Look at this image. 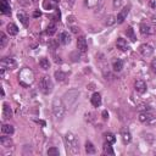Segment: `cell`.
<instances>
[{
    "label": "cell",
    "mask_w": 156,
    "mask_h": 156,
    "mask_svg": "<svg viewBox=\"0 0 156 156\" xmlns=\"http://www.w3.org/2000/svg\"><path fill=\"white\" fill-rule=\"evenodd\" d=\"M63 141H65V145H66V149L70 151V154L72 155L79 154V141H78L77 137L73 133L68 132L65 134Z\"/></svg>",
    "instance_id": "obj_1"
},
{
    "label": "cell",
    "mask_w": 156,
    "mask_h": 156,
    "mask_svg": "<svg viewBox=\"0 0 156 156\" xmlns=\"http://www.w3.org/2000/svg\"><path fill=\"white\" fill-rule=\"evenodd\" d=\"M51 110H53L54 116L57 120H62L65 117V113H66V106L62 101V99L60 98H55L53 100V105H51Z\"/></svg>",
    "instance_id": "obj_2"
},
{
    "label": "cell",
    "mask_w": 156,
    "mask_h": 156,
    "mask_svg": "<svg viewBox=\"0 0 156 156\" xmlns=\"http://www.w3.org/2000/svg\"><path fill=\"white\" fill-rule=\"evenodd\" d=\"M33 79H34V76H33V72L29 68L22 70L20 76H18V82L23 87H29L33 83Z\"/></svg>",
    "instance_id": "obj_3"
},
{
    "label": "cell",
    "mask_w": 156,
    "mask_h": 156,
    "mask_svg": "<svg viewBox=\"0 0 156 156\" xmlns=\"http://www.w3.org/2000/svg\"><path fill=\"white\" fill-rule=\"evenodd\" d=\"M53 88H54V85H53V82L50 79V77L43 76L40 78V81H39V89H40V92L43 94L48 95L53 92Z\"/></svg>",
    "instance_id": "obj_4"
},
{
    "label": "cell",
    "mask_w": 156,
    "mask_h": 156,
    "mask_svg": "<svg viewBox=\"0 0 156 156\" xmlns=\"http://www.w3.org/2000/svg\"><path fill=\"white\" fill-rule=\"evenodd\" d=\"M16 67V62L14 59L10 57H3L1 61H0V68L1 70H14Z\"/></svg>",
    "instance_id": "obj_5"
},
{
    "label": "cell",
    "mask_w": 156,
    "mask_h": 156,
    "mask_svg": "<svg viewBox=\"0 0 156 156\" xmlns=\"http://www.w3.org/2000/svg\"><path fill=\"white\" fill-rule=\"evenodd\" d=\"M139 121L143 122V123H148V124H152V123H156V117L150 113V112H141L139 115Z\"/></svg>",
    "instance_id": "obj_6"
},
{
    "label": "cell",
    "mask_w": 156,
    "mask_h": 156,
    "mask_svg": "<svg viewBox=\"0 0 156 156\" xmlns=\"http://www.w3.org/2000/svg\"><path fill=\"white\" fill-rule=\"evenodd\" d=\"M78 95H79V92H78V90H70V92H67L66 94H65L63 98H65V100H66L67 105L71 106V105H73V104L76 102Z\"/></svg>",
    "instance_id": "obj_7"
},
{
    "label": "cell",
    "mask_w": 156,
    "mask_h": 156,
    "mask_svg": "<svg viewBox=\"0 0 156 156\" xmlns=\"http://www.w3.org/2000/svg\"><path fill=\"white\" fill-rule=\"evenodd\" d=\"M77 49H78V51H79V53H87L88 44H87L85 37H83V35L78 37V39H77Z\"/></svg>",
    "instance_id": "obj_8"
},
{
    "label": "cell",
    "mask_w": 156,
    "mask_h": 156,
    "mask_svg": "<svg viewBox=\"0 0 156 156\" xmlns=\"http://www.w3.org/2000/svg\"><path fill=\"white\" fill-rule=\"evenodd\" d=\"M139 51H140V54L143 56H145V57H149L154 54V48L149 44H141L139 46Z\"/></svg>",
    "instance_id": "obj_9"
},
{
    "label": "cell",
    "mask_w": 156,
    "mask_h": 156,
    "mask_svg": "<svg viewBox=\"0 0 156 156\" xmlns=\"http://www.w3.org/2000/svg\"><path fill=\"white\" fill-rule=\"evenodd\" d=\"M129 10H131V6H124L120 12H118V15H117L116 20H117V23H123L124 20L127 18L128 14H129Z\"/></svg>",
    "instance_id": "obj_10"
},
{
    "label": "cell",
    "mask_w": 156,
    "mask_h": 156,
    "mask_svg": "<svg viewBox=\"0 0 156 156\" xmlns=\"http://www.w3.org/2000/svg\"><path fill=\"white\" fill-rule=\"evenodd\" d=\"M116 46L121 51H128L129 49H131L128 42L126 40V39H123V38H118V39H117V40H116Z\"/></svg>",
    "instance_id": "obj_11"
},
{
    "label": "cell",
    "mask_w": 156,
    "mask_h": 156,
    "mask_svg": "<svg viewBox=\"0 0 156 156\" xmlns=\"http://www.w3.org/2000/svg\"><path fill=\"white\" fill-rule=\"evenodd\" d=\"M59 6V0H44L43 7L45 10H56Z\"/></svg>",
    "instance_id": "obj_12"
},
{
    "label": "cell",
    "mask_w": 156,
    "mask_h": 156,
    "mask_svg": "<svg viewBox=\"0 0 156 156\" xmlns=\"http://www.w3.org/2000/svg\"><path fill=\"white\" fill-rule=\"evenodd\" d=\"M134 88H135V90L139 93V94H144L145 92H146V83L144 82V81H141V79H138V81H135V83H134Z\"/></svg>",
    "instance_id": "obj_13"
},
{
    "label": "cell",
    "mask_w": 156,
    "mask_h": 156,
    "mask_svg": "<svg viewBox=\"0 0 156 156\" xmlns=\"http://www.w3.org/2000/svg\"><path fill=\"white\" fill-rule=\"evenodd\" d=\"M0 11H1V14H4V15L11 14V9H10L7 0H1V1H0Z\"/></svg>",
    "instance_id": "obj_14"
},
{
    "label": "cell",
    "mask_w": 156,
    "mask_h": 156,
    "mask_svg": "<svg viewBox=\"0 0 156 156\" xmlns=\"http://www.w3.org/2000/svg\"><path fill=\"white\" fill-rule=\"evenodd\" d=\"M140 33L143 35H149L152 33V28L150 27V24H148L146 22H141L140 23Z\"/></svg>",
    "instance_id": "obj_15"
},
{
    "label": "cell",
    "mask_w": 156,
    "mask_h": 156,
    "mask_svg": "<svg viewBox=\"0 0 156 156\" xmlns=\"http://www.w3.org/2000/svg\"><path fill=\"white\" fill-rule=\"evenodd\" d=\"M59 40H60L61 44L67 45V44L71 43V35H70L67 32H62V33L60 34V37H59Z\"/></svg>",
    "instance_id": "obj_16"
},
{
    "label": "cell",
    "mask_w": 156,
    "mask_h": 156,
    "mask_svg": "<svg viewBox=\"0 0 156 156\" xmlns=\"http://www.w3.org/2000/svg\"><path fill=\"white\" fill-rule=\"evenodd\" d=\"M12 117V110L11 107L7 105V104H4L3 105V118L4 120H9Z\"/></svg>",
    "instance_id": "obj_17"
},
{
    "label": "cell",
    "mask_w": 156,
    "mask_h": 156,
    "mask_svg": "<svg viewBox=\"0 0 156 156\" xmlns=\"http://www.w3.org/2000/svg\"><path fill=\"white\" fill-rule=\"evenodd\" d=\"M0 144H1V146L4 148H11L12 145H14V143H12L11 138L10 137H0Z\"/></svg>",
    "instance_id": "obj_18"
},
{
    "label": "cell",
    "mask_w": 156,
    "mask_h": 156,
    "mask_svg": "<svg viewBox=\"0 0 156 156\" xmlns=\"http://www.w3.org/2000/svg\"><path fill=\"white\" fill-rule=\"evenodd\" d=\"M90 101H92V105L95 106V107H99L101 105V95L99 93H94L92 95V99H90Z\"/></svg>",
    "instance_id": "obj_19"
},
{
    "label": "cell",
    "mask_w": 156,
    "mask_h": 156,
    "mask_svg": "<svg viewBox=\"0 0 156 156\" xmlns=\"http://www.w3.org/2000/svg\"><path fill=\"white\" fill-rule=\"evenodd\" d=\"M6 31L10 35H16L18 33V27L15 24V23H9L7 27H6Z\"/></svg>",
    "instance_id": "obj_20"
},
{
    "label": "cell",
    "mask_w": 156,
    "mask_h": 156,
    "mask_svg": "<svg viewBox=\"0 0 156 156\" xmlns=\"http://www.w3.org/2000/svg\"><path fill=\"white\" fill-rule=\"evenodd\" d=\"M126 35H127V38H128L131 42H135V40H137V37H135L134 29L131 27V26H129V27L126 29Z\"/></svg>",
    "instance_id": "obj_21"
},
{
    "label": "cell",
    "mask_w": 156,
    "mask_h": 156,
    "mask_svg": "<svg viewBox=\"0 0 156 156\" xmlns=\"http://www.w3.org/2000/svg\"><path fill=\"white\" fill-rule=\"evenodd\" d=\"M121 135H122V141H123V144H128V143H131V140H132V135H131V133H129L128 131H123L121 132Z\"/></svg>",
    "instance_id": "obj_22"
},
{
    "label": "cell",
    "mask_w": 156,
    "mask_h": 156,
    "mask_svg": "<svg viewBox=\"0 0 156 156\" xmlns=\"http://www.w3.org/2000/svg\"><path fill=\"white\" fill-rule=\"evenodd\" d=\"M112 68H113L115 72H121L122 68H123V61L122 60H116L112 63Z\"/></svg>",
    "instance_id": "obj_23"
},
{
    "label": "cell",
    "mask_w": 156,
    "mask_h": 156,
    "mask_svg": "<svg viewBox=\"0 0 156 156\" xmlns=\"http://www.w3.org/2000/svg\"><path fill=\"white\" fill-rule=\"evenodd\" d=\"M1 132H3L4 134H9V135H11V134H14L15 129H14V127L10 126V124H3V127H1Z\"/></svg>",
    "instance_id": "obj_24"
},
{
    "label": "cell",
    "mask_w": 156,
    "mask_h": 156,
    "mask_svg": "<svg viewBox=\"0 0 156 156\" xmlns=\"http://www.w3.org/2000/svg\"><path fill=\"white\" fill-rule=\"evenodd\" d=\"M104 154H105V155H111V156L115 155V151H113L111 144H110V143H107V141L104 144Z\"/></svg>",
    "instance_id": "obj_25"
},
{
    "label": "cell",
    "mask_w": 156,
    "mask_h": 156,
    "mask_svg": "<svg viewBox=\"0 0 156 156\" xmlns=\"http://www.w3.org/2000/svg\"><path fill=\"white\" fill-rule=\"evenodd\" d=\"M85 151H87V154H89V155H93V154L96 152V149H95V146H94L90 141H87V143H85Z\"/></svg>",
    "instance_id": "obj_26"
},
{
    "label": "cell",
    "mask_w": 156,
    "mask_h": 156,
    "mask_svg": "<svg viewBox=\"0 0 156 156\" xmlns=\"http://www.w3.org/2000/svg\"><path fill=\"white\" fill-rule=\"evenodd\" d=\"M17 18L20 20V22L24 26V27H28V24H29V20H28V17L26 16L24 14H18V15H17Z\"/></svg>",
    "instance_id": "obj_27"
},
{
    "label": "cell",
    "mask_w": 156,
    "mask_h": 156,
    "mask_svg": "<svg viewBox=\"0 0 156 156\" xmlns=\"http://www.w3.org/2000/svg\"><path fill=\"white\" fill-rule=\"evenodd\" d=\"M39 65H40V67L43 70H49L50 68V62H49V59L46 57H42L39 60Z\"/></svg>",
    "instance_id": "obj_28"
},
{
    "label": "cell",
    "mask_w": 156,
    "mask_h": 156,
    "mask_svg": "<svg viewBox=\"0 0 156 156\" xmlns=\"http://www.w3.org/2000/svg\"><path fill=\"white\" fill-rule=\"evenodd\" d=\"M55 78H56L57 82H63L67 78V74L65 72H62V71H56L55 72Z\"/></svg>",
    "instance_id": "obj_29"
},
{
    "label": "cell",
    "mask_w": 156,
    "mask_h": 156,
    "mask_svg": "<svg viewBox=\"0 0 156 156\" xmlns=\"http://www.w3.org/2000/svg\"><path fill=\"white\" fill-rule=\"evenodd\" d=\"M7 43V37L5 35L4 32H0V49H4Z\"/></svg>",
    "instance_id": "obj_30"
},
{
    "label": "cell",
    "mask_w": 156,
    "mask_h": 156,
    "mask_svg": "<svg viewBox=\"0 0 156 156\" xmlns=\"http://www.w3.org/2000/svg\"><path fill=\"white\" fill-rule=\"evenodd\" d=\"M55 32H56V24H55V22H51V23L48 26L46 34H49V35H53Z\"/></svg>",
    "instance_id": "obj_31"
},
{
    "label": "cell",
    "mask_w": 156,
    "mask_h": 156,
    "mask_svg": "<svg viewBox=\"0 0 156 156\" xmlns=\"http://www.w3.org/2000/svg\"><path fill=\"white\" fill-rule=\"evenodd\" d=\"M104 137H105L106 141L110 143V144H113V143L116 141V137H115V134H112V133H105V134H104Z\"/></svg>",
    "instance_id": "obj_32"
},
{
    "label": "cell",
    "mask_w": 156,
    "mask_h": 156,
    "mask_svg": "<svg viewBox=\"0 0 156 156\" xmlns=\"http://www.w3.org/2000/svg\"><path fill=\"white\" fill-rule=\"evenodd\" d=\"M57 46H59V43L55 40V39H50V40H49V49L51 51H54V50L57 49Z\"/></svg>",
    "instance_id": "obj_33"
},
{
    "label": "cell",
    "mask_w": 156,
    "mask_h": 156,
    "mask_svg": "<svg viewBox=\"0 0 156 156\" xmlns=\"http://www.w3.org/2000/svg\"><path fill=\"white\" fill-rule=\"evenodd\" d=\"M99 1L100 0H85V5L88 7H95V6H98Z\"/></svg>",
    "instance_id": "obj_34"
},
{
    "label": "cell",
    "mask_w": 156,
    "mask_h": 156,
    "mask_svg": "<svg viewBox=\"0 0 156 156\" xmlns=\"http://www.w3.org/2000/svg\"><path fill=\"white\" fill-rule=\"evenodd\" d=\"M48 155H49V156H59V155H60V151H59L57 148H50V149L48 150Z\"/></svg>",
    "instance_id": "obj_35"
},
{
    "label": "cell",
    "mask_w": 156,
    "mask_h": 156,
    "mask_svg": "<svg viewBox=\"0 0 156 156\" xmlns=\"http://www.w3.org/2000/svg\"><path fill=\"white\" fill-rule=\"evenodd\" d=\"M78 53H79V51H74V53H72L71 54V57H72V61L73 62H77V61H79V54H78Z\"/></svg>",
    "instance_id": "obj_36"
},
{
    "label": "cell",
    "mask_w": 156,
    "mask_h": 156,
    "mask_svg": "<svg viewBox=\"0 0 156 156\" xmlns=\"http://www.w3.org/2000/svg\"><path fill=\"white\" fill-rule=\"evenodd\" d=\"M60 17H61V14H60V11L56 9V11H55V14L53 15V17H51V20H53L54 22H56V21H60Z\"/></svg>",
    "instance_id": "obj_37"
},
{
    "label": "cell",
    "mask_w": 156,
    "mask_h": 156,
    "mask_svg": "<svg viewBox=\"0 0 156 156\" xmlns=\"http://www.w3.org/2000/svg\"><path fill=\"white\" fill-rule=\"evenodd\" d=\"M106 20H107V21H106V24H107V26H110V24H112V23H115V22L117 21V20H116L113 16H109Z\"/></svg>",
    "instance_id": "obj_38"
},
{
    "label": "cell",
    "mask_w": 156,
    "mask_h": 156,
    "mask_svg": "<svg viewBox=\"0 0 156 156\" xmlns=\"http://www.w3.org/2000/svg\"><path fill=\"white\" fill-rule=\"evenodd\" d=\"M122 4V0H113V7L115 9H118Z\"/></svg>",
    "instance_id": "obj_39"
},
{
    "label": "cell",
    "mask_w": 156,
    "mask_h": 156,
    "mask_svg": "<svg viewBox=\"0 0 156 156\" xmlns=\"http://www.w3.org/2000/svg\"><path fill=\"white\" fill-rule=\"evenodd\" d=\"M150 67H151L152 72H156V59H154V60L151 61V65H150Z\"/></svg>",
    "instance_id": "obj_40"
},
{
    "label": "cell",
    "mask_w": 156,
    "mask_h": 156,
    "mask_svg": "<svg viewBox=\"0 0 156 156\" xmlns=\"http://www.w3.org/2000/svg\"><path fill=\"white\" fill-rule=\"evenodd\" d=\"M101 116H102V118H104V120H107V118H109V112H107L106 110H104L102 113H101Z\"/></svg>",
    "instance_id": "obj_41"
},
{
    "label": "cell",
    "mask_w": 156,
    "mask_h": 156,
    "mask_svg": "<svg viewBox=\"0 0 156 156\" xmlns=\"http://www.w3.org/2000/svg\"><path fill=\"white\" fill-rule=\"evenodd\" d=\"M40 15H42V12L39 11V10L34 11V14H33V16H34V17H39V16H40Z\"/></svg>",
    "instance_id": "obj_42"
},
{
    "label": "cell",
    "mask_w": 156,
    "mask_h": 156,
    "mask_svg": "<svg viewBox=\"0 0 156 156\" xmlns=\"http://www.w3.org/2000/svg\"><path fill=\"white\" fill-rule=\"evenodd\" d=\"M71 29H72V32H73V33H77V32H79V28H78V27H74V26H73V27H72Z\"/></svg>",
    "instance_id": "obj_43"
},
{
    "label": "cell",
    "mask_w": 156,
    "mask_h": 156,
    "mask_svg": "<svg viewBox=\"0 0 156 156\" xmlns=\"http://www.w3.org/2000/svg\"><path fill=\"white\" fill-rule=\"evenodd\" d=\"M150 6L151 7H156V0H151V1H150Z\"/></svg>",
    "instance_id": "obj_44"
},
{
    "label": "cell",
    "mask_w": 156,
    "mask_h": 156,
    "mask_svg": "<svg viewBox=\"0 0 156 156\" xmlns=\"http://www.w3.org/2000/svg\"><path fill=\"white\" fill-rule=\"evenodd\" d=\"M1 95H3V96L5 95V92H4V89H3V88H1Z\"/></svg>",
    "instance_id": "obj_45"
}]
</instances>
